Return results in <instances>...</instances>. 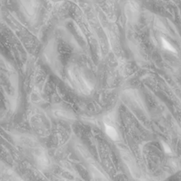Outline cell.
Instances as JSON below:
<instances>
[{
	"label": "cell",
	"instance_id": "cell-1",
	"mask_svg": "<svg viewBox=\"0 0 181 181\" xmlns=\"http://www.w3.org/2000/svg\"><path fill=\"white\" fill-rule=\"evenodd\" d=\"M105 131H106L107 135L111 139H113V140H117L118 139V133L113 126L109 125V124H105Z\"/></svg>",
	"mask_w": 181,
	"mask_h": 181
},
{
	"label": "cell",
	"instance_id": "cell-3",
	"mask_svg": "<svg viewBox=\"0 0 181 181\" xmlns=\"http://www.w3.org/2000/svg\"><path fill=\"white\" fill-rule=\"evenodd\" d=\"M163 150H164V152H165L166 154H170V153H171V150H170L169 146L167 145V144H165V143H163Z\"/></svg>",
	"mask_w": 181,
	"mask_h": 181
},
{
	"label": "cell",
	"instance_id": "cell-2",
	"mask_svg": "<svg viewBox=\"0 0 181 181\" xmlns=\"http://www.w3.org/2000/svg\"><path fill=\"white\" fill-rule=\"evenodd\" d=\"M161 40H162V44H163V47L165 50H168V51H169V52H172V53H177V51H176V49L174 48V46L171 44H169L166 39H164L163 37H162L161 38Z\"/></svg>",
	"mask_w": 181,
	"mask_h": 181
}]
</instances>
